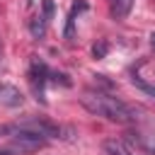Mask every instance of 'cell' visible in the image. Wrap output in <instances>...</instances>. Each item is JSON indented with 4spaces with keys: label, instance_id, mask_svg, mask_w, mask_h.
Listing matches in <instances>:
<instances>
[{
    "label": "cell",
    "instance_id": "3",
    "mask_svg": "<svg viewBox=\"0 0 155 155\" xmlns=\"http://www.w3.org/2000/svg\"><path fill=\"white\" fill-rule=\"evenodd\" d=\"M53 17V2L51 0H44V15L41 17H34V22L29 24V29H31V36L34 39H41L44 36V31H46V24H48V19Z\"/></svg>",
    "mask_w": 155,
    "mask_h": 155
},
{
    "label": "cell",
    "instance_id": "9",
    "mask_svg": "<svg viewBox=\"0 0 155 155\" xmlns=\"http://www.w3.org/2000/svg\"><path fill=\"white\" fill-rule=\"evenodd\" d=\"M0 155H10V153H0Z\"/></svg>",
    "mask_w": 155,
    "mask_h": 155
},
{
    "label": "cell",
    "instance_id": "2",
    "mask_svg": "<svg viewBox=\"0 0 155 155\" xmlns=\"http://www.w3.org/2000/svg\"><path fill=\"white\" fill-rule=\"evenodd\" d=\"M48 68H46V63L44 61H39L36 56L31 58V63H29V85H31V90H34V94H36V99H41V102H46L44 99V85H46V80H48Z\"/></svg>",
    "mask_w": 155,
    "mask_h": 155
},
{
    "label": "cell",
    "instance_id": "6",
    "mask_svg": "<svg viewBox=\"0 0 155 155\" xmlns=\"http://www.w3.org/2000/svg\"><path fill=\"white\" fill-rule=\"evenodd\" d=\"M133 7V0H109V12L114 19H124Z\"/></svg>",
    "mask_w": 155,
    "mask_h": 155
},
{
    "label": "cell",
    "instance_id": "7",
    "mask_svg": "<svg viewBox=\"0 0 155 155\" xmlns=\"http://www.w3.org/2000/svg\"><path fill=\"white\" fill-rule=\"evenodd\" d=\"M104 150H107V155H133V150L126 148V143L124 140H116V138L104 140Z\"/></svg>",
    "mask_w": 155,
    "mask_h": 155
},
{
    "label": "cell",
    "instance_id": "5",
    "mask_svg": "<svg viewBox=\"0 0 155 155\" xmlns=\"http://www.w3.org/2000/svg\"><path fill=\"white\" fill-rule=\"evenodd\" d=\"M0 102H5L7 107H17V104H22V94L12 85H0Z\"/></svg>",
    "mask_w": 155,
    "mask_h": 155
},
{
    "label": "cell",
    "instance_id": "1",
    "mask_svg": "<svg viewBox=\"0 0 155 155\" xmlns=\"http://www.w3.org/2000/svg\"><path fill=\"white\" fill-rule=\"evenodd\" d=\"M80 102L90 114L102 116V119L114 121V124H133L138 119L133 107H128L119 97H111V94H104V92H85Z\"/></svg>",
    "mask_w": 155,
    "mask_h": 155
},
{
    "label": "cell",
    "instance_id": "4",
    "mask_svg": "<svg viewBox=\"0 0 155 155\" xmlns=\"http://www.w3.org/2000/svg\"><path fill=\"white\" fill-rule=\"evenodd\" d=\"M128 140L138 148V150H143V153H148V155H155V133H128Z\"/></svg>",
    "mask_w": 155,
    "mask_h": 155
},
{
    "label": "cell",
    "instance_id": "10",
    "mask_svg": "<svg viewBox=\"0 0 155 155\" xmlns=\"http://www.w3.org/2000/svg\"><path fill=\"white\" fill-rule=\"evenodd\" d=\"M0 56H2V48H0Z\"/></svg>",
    "mask_w": 155,
    "mask_h": 155
},
{
    "label": "cell",
    "instance_id": "8",
    "mask_svg": "<svg viewBox=\"0 0 155 155\" xmlns=\"http://www.w3.org/2000/svg\"><path fill=\"white\" fill-rule=\"evenodd\" d=\"M150 39H153V46H155V34H153V36H150Z\"/></svg>",
    "mask_w": 155,
    "mask_h": 155
}]
</instances>
